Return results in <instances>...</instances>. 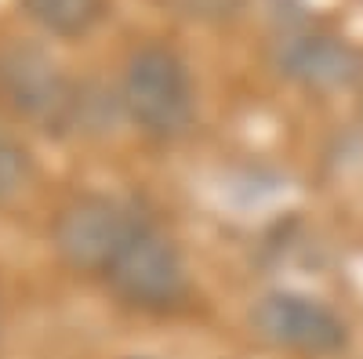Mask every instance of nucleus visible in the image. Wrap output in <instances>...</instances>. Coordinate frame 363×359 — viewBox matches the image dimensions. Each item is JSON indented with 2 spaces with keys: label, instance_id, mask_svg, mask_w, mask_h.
<instances>
[{
  "label": "nucleus",
  "instance_id": "nucleus-1",
  "mask_svg": "<svg viewBox=\"0 0 363 359\" xmlns=\"http://www.w3.org/2000/svg\"><path fill=\"white\" fill-rule=\"evenodd\" d=\"M120 109L149 138L167 142L186 135L196 116V87L189 66L164 44L138 47L128 58L124 80H120Z\"/></svg>",
  "mask_w": 363,
  "mask_h": 359
},
{
  "label": "nucleus",
  "instance_id": "nucleus-2",
  "mask_svg": "<svg viewBox=\"0 0 363 359\" xmlns=\"http://www.w3.org/2000/svg\"><path fill=\"white\" fill-rule=\"evenodd\" d=\"M145 218L149 215H142L135 203L120 200V196L84 193V196H73L55 215L51 244L73 273L102 280V273L124 251V244L138 232Z\"/></svg>",
  "mask_w": 363,
  "mask_h": 359
},
{
  "label": "nucleus",
  "instance_id": "nucleus-3",
  "mask_svg": "<svg viewBox=\"0 0 363 359\" xmlns=\"http://www.w3.org/2000/svg\"><path fill=\"white\" fill-rule=\"evenodd\" d=\"M102 283L124 305L142 312H171L189 297V273L182 251L153 218L138 225V232L102 273Z\"/></svg>",
  "mask_w": 363,
  "mask_h": 359
},
{
  "label": "nucleus",
  "instance_id": "nucleus-4",
  "mask_svg": "<svg viewBox=\"0 0 363 359\" xmlns=\"http://www.w3.org/2000/svg\"><path fill=\"white\" fill-rule=\"evenodd\" d=\"M0 87L11 106L44 131H66L80 120V95L73 80L37 47L15 44L0 55Z\"/></svg>",
  "mask_w": 363,
  "mask_h": 359
},
{
  "label": "nucleus",
  "instance_id": "nucleus-5",
  "mask_svg": "<svg viewBox=\"0 0 363 359\" xmlns=\"http://www.w3.org/2000/svg\"><path fill=\"white\" fill-rule=\"evenodd\" d=\"M251 323L269 345L301 355H330L345 345V323L338 312L298 290H272L258 297Z\"/></svg>",
  "mask_w": 363,
  "mask_h": 359
},
{
  "label": "nucleus",
  "instance_id": "nucleus-6",
  "mask_svg": "<svg viewBox=\"0 0 363 359\" xmlns=\"http://www.w3.org/2000/svg\"><path fill=\"white\" fill-rule=\"evenodd\" d=\"M277 66L284 69V76L306 87H342L363 73V58L335 33L298 29L277 44Z\"/></svg>",
  "mask_w": 363,
  "mask_h": 359
},
{
  "label": "nucleus",
  "instance_id": "nucleus-7",
  "mask_svg": "<svg viewBox=\"0 0 363 359\" xmlns=\"http://www.w3.org/2000/svg\"><path fill=\"white\" fill-rule=\"evenodd\" d=\"M22 11L48 37L80 40L106 18V0H22Z\"/></svg>",
  "mask_w": 363,
  "mask_h": 359
},
{
  "label": "nucleus",
  "instance_id": "nucleus-8",
  "mask_svg": "<svg viewBox=\"0 0 363 359\" xmlns=\"http://www.w3.org/2000/svg\"><path fill=\"white\" fill-rule=\"evenodd\" d=\"M29 182V153L22 142L0 124V207H8Z\"/></svg>",
  "mask_w": 363,
  "mask_h": 359
}]
</instances>
